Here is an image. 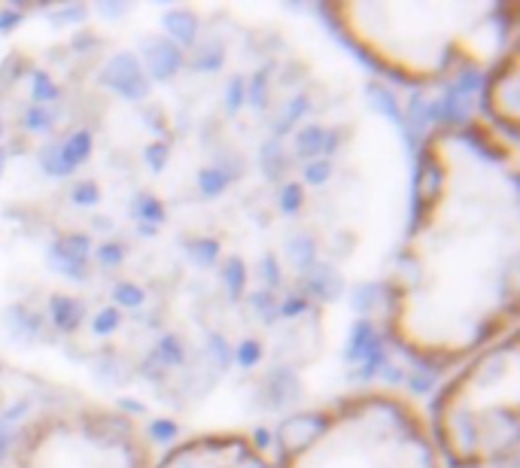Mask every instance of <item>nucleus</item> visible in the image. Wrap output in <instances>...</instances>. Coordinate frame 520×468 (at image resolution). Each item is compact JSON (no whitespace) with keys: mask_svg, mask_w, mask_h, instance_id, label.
<instances>
[{"mask_svg":"<svg viewBox=\"0 0 520 468\" xmlns=\"http://www.w3.org/2000/svg\"><path fill=\"white\" fill-rule=\"evenodd\" d=\"M0 468H156V447L128 411L58 402L19 426Z\"/></svg>","mask_w":520,"mask_h":468,"instance_id":"39448f33","label":"nucleus"},{"mask_svg":"<svg viewBox=\"0 0 520 468\" xmlns=\"http://www.w3.org/2000/svg\"><path fill=\"white\" fill-rule=\"evenodd\" d=\"M156 468H274V459L247 432H198L177 441Z\"/></svg>","mask_w":520,"mask_h":468,"instance_id":"423d86ee","label":"nucleus"},{"mask_svg":"<svg viewBox=\"0 0 520 468\" xmlns=\"http://www.w3.org/2000/svg\"><path fill=\"white\" fill-rule=\"evenodd\" d=\"M520 317V152L484 116L420 146L414 213L387 283V332L417 362L460 365Z\"/></svg>","mask_w":520,"mask_h":468,"instance_id":"f257e3e1","label":"nucleus"},{"mask_svg":"<svg viewBox=\"0 0 520 468\" xmlns=\"http://www.w3.org/2000/svg\"><path fill=\"white\" fill-rule=\"evenodd\" d=\"M487 122L508 137H517L520 122V46L508 49L490 70L484 86Z\"/></svg>","mask_w":520,"mask_h":468,"instance_id":"0eeeda50","label":"nucleus"},{"mask_svg":"<svg viewBox=\"0 0 520 468\" xmlns=\"http://www.w3.org/2000/svg\"><path fill=\"white\" fill-rule=\"evenodd\" d=\"M444 462L502 468L520 447V332L511 329L451 374L429 414Z\"/></svg>","mask_w":520,"mask_h":468,"instance_id":"20e7f679","label":"nucleus"},{"mask_svg":"<svg viewBox=\"0 0 520 468\" xmlns=\"http://www.w3.org/2000/svg\"><path fill=\"white\" fill-rule=\"evenodd\" d=\"M335 31L381 73L408 86L448 83L490 70L517 43L520 7L508 4H338L323 7Z\"/></svg>","mask_w":520,"mask_h":468,"instance_id":"f03ea898","label":"nucleus"},{"mask_svg":"<svg viewBox=\"0 0 520 468\" xmlns=\"http://www.w3.org/2000/svg\"><path fill=\"white\" fill-rule=\"evenodd\" d=\"M274 468H444L429 414L396 389H362L295 414Z\"/></svg>","mask_w":520,"mask_h":468,"instance_id":"7ed1b4c3","label":"nucleus"}]
</instances>
